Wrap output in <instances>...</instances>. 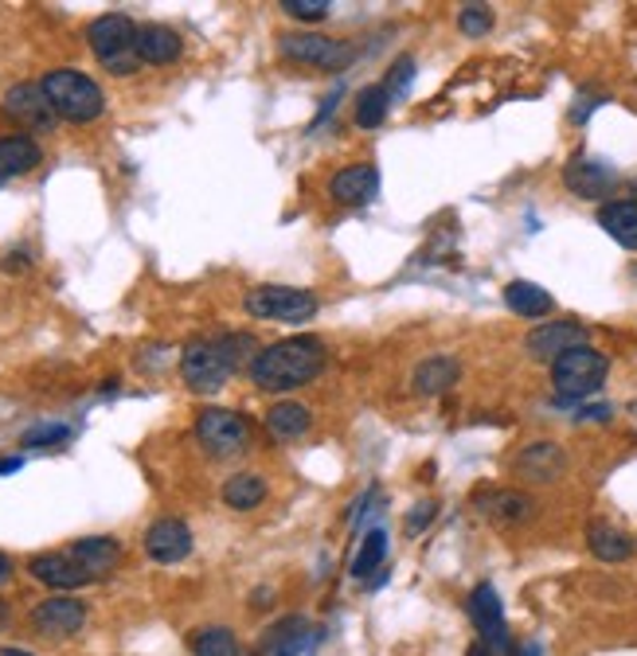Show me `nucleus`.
Returning <instances> with one entry per match:
<instances>
[{"label": "nucleus", "mask_w": 637, "mask_h": 656, "mask_svg": "<svg viewBox=\"0 0 637 656\" xmlns=\"http://www.w3.org/2000/svg\"><path fill=\"white\" fill-rule=\"evenodd\" d=\"M4 609H9V606H4V602H0V621H4Z\"/></svg>", "instance_id": "nucleus-45"}, {"label": "nucleus", "mask_w": 637, "mask_h": 656, "mask_svg": "<svg viewBox=\"0 0 637 656\" xmlns=\"http://www.w3.org/2000/svg\"><path fill=\"white\" fill-rule=\"evenodd\" d=\"M39 86H44L51 110H56L63 122L86 125V122H98V117L106 114L102 86H98L90 75H83V71H71V67L48 71Z\"/></svg>", "instance_id": "nucleus-2"}, {"label": "nucleus", "mask_w": 637, "mask_h": 656, "mask_svg": "<svg viewBox=\"0 0 637 656\" xmlns=\"http://www.w3.org/2000/svg\"><path fill=\"white\" fill-rule=\"evenodd\" d=\"M388 110H391V95L383 90V83L364 86L360 98H356V125H360V129H380V125L388 122Z\"/></svg>", "instance_id": "nucleus-31"}, {"label": "nucleus", "mask_w": 637, "mask_h": 656, "mask_svg": "<svg viewBox=\"0 0 637 656\" xmlns=\"http://www.w3.org/2000/svg\"><path fill=\"white\" fill-rule=\"evenodd\" d=\"M0 656H32V653H24V648H0Z\"/></svg>", "instance_id": "nucleus-44"}, {"label": "nucleus", "mask_w": 637, "mask_h": 656, "mask_svg": "<svg viewBox=\"0 0 637 656\" xmlns=\"http://www.w3.org/2000/svg\"><path fill=\"white\" fill-rule=\"evenodd\" d=\"M610 414H614V407H610V403H595V407H579L575 422H607Z\"/></svg>", "instance_id": "nucleus-37"}, {"label": "nucleus", "mask_w": 637, "mask_h": 656, "mask_svg": "<svg viewBox=\"0 0 637 656\" xmlns=\"http://www.w3.org/2000/svg\"><path fill=\"white\" fill-rule=\"evenodd\" d=\"M599 227L618 247L637 250V200H610L599 208Z\"/></svg>", "instance_id": "nucleus-23"}, {"label": "nucleus", "mask_w": 637, "mask_h": 656, "mask_svg": "<svg viewBox=\"0 0 637 656\" xmlns=\"http://www.w3.org/2000/svg\"><path fill=\"white\" fill-rule=\"evenodd\" d=\"M434 512H438L434 500H422V505L411 508V516H407V535H419L422 528H430V523H434Z\"/></svg>", "instance_id": "nucleus-36"}, {"label": "nucleus", "mask_w": 637, "mask_h": 656, "mask_svg": "<svg viewBox=\"0 0 637 656\" xmlns=\"http://www.w3.org/2000/svg\"><path fill=\"white\" fill-rule=\"evenodd\" d=\"M86 44L98 55L110 75H134L142 67L137 59V24L125 12H106V16L90 20L86 28Z\"/></svg>", "instance_id": "nucleus-3"}, {"label": "nucleus", "mask_w": 637, "mask_h": 656, "mask_svg": "<svg viewBox=\"0 0 637 656\" xmlns=\"http://www.w3.org/2000/svg\"><path fill=\"white\" fill-rule=\"evenodd\" d=\"M305 648H309V621L297 614L278 618L258 638V656H302Z\"/></svg>", "instance_id": "nucleus-18"}, {"label": "nucleus", "mask_w": 637, "mask_h": 656, "mask_svg": "<svg viewBox=\"0 0 637 656\" xmlns=\"http://www.w3.org/2000/svg\"><path fill=\"white\" fill-rule=\"evenodd\" d=\"M71 437V426L68 422H39V426L24 430L20 434V446L24 449H36V446H63Z\"/></svg>", "instance_id": "nucleus-33"}, {"label": "nucleus", "mask_w": 637, "mask_h": 656, "mask_svg": "<svg viewBox=\"0 0 637 656\" xmlns=\"http://www.w3.org/2000/svg\"><path fill=\"white\" fill-rule=\"evenodd\" d=\"M587 547L602 562H626L634 555V540L626 532H618V528H610V523H590Z\"/></svg>", "instance_id": "nucleus-27"}, {"label": "nucleus", "mask_w": 637, "mask_h": 656, "mask_svg": "<svg viewBox=\"0 0 637 656\" xmlns=\"http://www.w3.org/2000/svg\"><path fill=\"white\" fill-rule=\"evenodd\" d=\"M583 344H587V329H583L579 321H552V324L532 329L528 341H524V348H528V356H536V360L555 363L563 352L583 348Z\"/></svg>", "instance_id": "nucleus-12"}, {"label": "nucleus", "mask_w": 637, "mask_h": 656, "mask_svg": "<svg viewBox=\"0 0 637 656\" xmlns=\"http://www.w3.org/2000/svg\"><path fill=\"white\" fill-rule=\"evenodd\" d=\"M4 114L12 117V122L28 125V129H51V125L59 122V114L51 110L48 95H44V86L39 83H16L4 95Z\"/></svg>", "instance_id": "nucleus-13"}, {"label": "nucleus", "mask_w": 637, "mask_h": 656, "mask_svg": "<svg viewBox=\"0 0 637 656\" xmlns=\"http://www.w3.org/2000/svg\"><path fill=\"white\" fill-rule=\"evenodd\" d=\"M563 184H567V191L583 196V200H607L610 191L618 188V172L610 169V164L595 161V157H575L563 169Z\"/></svg>", "instance_id": "nucleus-14"}, {"label": "nucleus", "mask_w": 637, "mask_h": 656, "mask_svg": "<svg viewBox=\"0 0 637 656\" xmlns=\"http://www.w3.org/2000/svg\"><path fill=\"white\" fill-rule=\"evenodd\" d=\"M12 579V559L4 552H0V586H4V582Z\"/></svg>", "instance_id": "nucleus-42"}, {"label": "nucleus", "mask_w": 637, "mask_h": 656, "mask_svg": "<svg viewBox=\"0 0 637 656\" xmlns=\"http://www.w3.org/2000/svg\"><path fill=\"white\" fill-rule=\"evenodd\" d=\"M504 305H509L516 317H528V321H536V317L552 313L555 297L548 294L543 286H536V282H509V286H504Z\"/></svg>", "instance_id": "nucleus-26"}, {"label": "nucleus", "mask_w": 637, "mask_h": 656, "mask_svg": "<svg viewBox=\"0 0 637 656\" xmlns=\"http://www.w3.org/2000/svg\"><path fill=\"white\" fill-rule=\"evenodd\" d=\"M634 191H637V181H634Z\"/></svg>", "instance_id": "nucleus-46"}, {"label": "nucleus", "mask_w": 637, "mask_h": 656, "mask_svg": "<svg viewBox=\"0 0 637 656\" xmlns=\"http://www.w3.org/2000/svg\"><path fill=\"white\" fill-rule=\"evenodd\" d=\"M4 270H12V274L28 270V255H9V258H4Z\"/></svg>", "instance_id": "nucleus-40"}, {"label": "nucleus", "mask_w": 637, "mask_h": 656, "mask_svg": "<svg viewBox=\"0 0 637 656\" xmlns=\"http://www.w3.org/2000/svg\"><path fill=\"white\" fill-rule=\"evenodd\" d=\"M466 656H493L489 653V645H481V641H474V645H469V653Z\"/></svg>", "instance_id": "nucleus-43"}, {"label": "nucleus", "mask_w": 637, "mask_h": 656, "mask_svg": "<svg viewBox=\"0 0 637 656\" xmlns=\"http://www.w3.org/2000/svg\"><path fill=\"white\" fill-rule=\"evenodd\" d=\"M192 532L188 523L176 520V516H164V520H157L145 532V555H149L152 562H161V567H172V562H184L192 555Z\"/></svg>", "instance_id": "nucleus-11"}, {"label": "nucleus", "mask_w": 637, "mask_h": 656, "mask_svg": "<svg viewBox=\"0 0 637 656\" xmlns=\"http://www.w3.org/2000/svg\"><path fill=\"white\" fill-rule=\"evenodd\" d=\"M243 309L258 321H290L302 324L317 313V297L309 289H294V286H258L243 297Z\"/></svg>", "instance_id": "nucleus-8"}, {"label": "nucleus", "mask_w": 637, "mask_h": 656, "mask_svg": "<svg viewBox=\"0 0 637 656\" xmlns=\"http://www.w3.org/2000/svg\"><path fill=\"white\" fill-rule=\"evenodd\" d=\"M181 375L184 383H188L192 391H200V395H211V391H219L223 383L235 375V368H231L228 352H223V344H219V336H211V341H188L181 352Z\"/></svg>", "instance_id": "nucleus-6"}, {"label": "nucleus", "mask_w": 637, "mask_h": 656, "mask_svg": "<svg viewBox=\"0 0 637 656\" xmlns=\"http://www.w3.org/2000/svg\"><path fill=\"white\" fill-rule=\"evenodd\" d=\"M607 371H610V360L599 352V348H590V344L563 352L560 360L552 363V383H555V391H560L555 403L567 407V403L590 399V395L607 383Z\"/></svg>", "instance_id": "nucleus-4"}, {"label": "nucleus", "mask_w": 637, "mask_h": 656, "mask_svg": "<svg viewBox=\"0 0 637 656\" xmlns=\"http://www.w3.org/2000/svg\"><path fill=\"white\" fill-rule=\"evenodd\" d=\"M474 508L486 520L493 523H528L536 516V500L532 496L516 493V488H481V493L474 496Z\"/></svg>", "instance_id": "nucleus-16"}, {"label": "nucleus", "mask_w": 637, "mask_h": 656, "mask_svg": "<svg viewBox=\"0 0 637 656\" xmlns=\"http://www.w3.org/2000/svg\"><path fill=\"white\" fill-rule=\"evenodd\" d=\"M267 500V481L258 473H235L223 481V505L235 508V512H250Z\"/></svg>", "instance_id": "nucleus-28"}, {"label": "nucleus", "mask_w": 637, "mask_h": 656, "mask_svg": "<svg viewBox=\"0 0 637 656\" xmlns=\"http://www.w3.org/2000/svg\"><path fill=\"white\" fill-rule=\"evenodd\" d=\"M86 626V602L71 598V594H51L32 609V629L44 638H75Z\"/></svg>", "instance_id": "nucleus-10"}, {"label": "nucleus", "mask_w": 637, "mask_h": 656, "mask_svg": "<svg viewBox=\"0 0 637 656\" xmlns=\"http://www.w3.org/2000/svg\"><path fill=\"white\" fill-rule=\"evenodd\" d=\"M516 656H543V645L540 641H524V645L516 648Z\"/></svg>", "instance_id": "nucleus-41"}, {"label": "nucleus", "mask_w": 637, "mask_h": 656, "mask_svg": "<svg viewBox=\"0 0 637 656\" xmlns=\"http://www.w3.org/2000/svg\"><path fill=\"white\" fill-rule=\"evenodd\" d=\"M71 555H75L78 567L98 582L122 562V543H118L114 535H86V540L71 543Z\"/></svg>", "instance_id": "nucleus-19"}, {"label": "nucleus", "mask_w": 637, "mask_h": 656, "mask_svg": "<svg viewBox=\"0 0 637 656\" xmlns=\"http://www.w3.org/2000/svg\"><path fill=\"white\" fill-rule=\"evenodd\" d=\"M411 83H415V59L400 55L388 67V78H383V90L391 95V102H403L411 95Z\"/></svg>", "instance_id": "nucleus-32"}, {"label": "nucleus", "mask_w": 637, "mask_h": 656, "mask_svg": "<svg viewBox=\"0 0 637 656\" xmlns=\"http://www.w3.org/2000/svg\"><path fill=\"white\" fill-rule=\"evenodd\" d=\"M278 51H282L290 63L333 71V75H341L344 67H353V59H356L353 44L317 36V32H285V36H278Z\"/></svg>", "instance_id": "nucleus-5"}, {"label": "nucleus", "mask_w": 637, "mask_h": 656, "mask_svg": "<svg viewBox=\"0 0 637 656\" xmlns=\"http://www.w3.org/2000/svg\"><path fill=\"white\" fill-rule=\"evenodd\" d=\"M184 55L181 36L169 28V24H142L137 28V59L149 63V67H169Z\"/></svg>", "instance_id": "nucleus-20"}, {"label": "nucleus", "mask_w": 637, "mask_h": 656, "mask_svg": "<svg viewBox=\"0 0 637 656\" xmlns=\"http://www.w3.org/2000/svg\"><path fill=\"white\" fill-rule=\"evenodd\" d=\"M192 656H250L228 626H208L192 633Z\"/></svg>", "instance_id": "nucleus-29"}, {"label": "nucleus", "mask_w": 637, "mask_h": 656, "mask_svg": "<svg viewBox=\"0 0 637 656\" xmlns=\"http://www.w3.org/2000/svg\"><path fill=\"white\" fill-rule=\"evenodd\" d=\"M563 469H567V454L555 442H532L516 457V476L528 485H552L555 476H563Z\"/></svg>", "instance_id": "nucleus-17"}, {"label": "nucleus", "mask_w": 637, "mask_h": 656, "mask_svg": "<svg viewBox=\"0 0 637 656\" xmlns=\"http://www.w3.org/2000/svg\"><path fill=\"white\" fill-rule=\"evenodd\" d=\"M28 574L36 582H44V586L59 590V594H68V590H78V586H90V574L83 571L75 562V555L71 552H48V555H36V559L28 562Z\"/></svg>", "instance_id": "nucleus-15"}, {"label": "nucleus", "mask_w": 637, "mask_h": 656, "mask_svg": "<svg viewBox=\"0 0 637 656\" xmlns=\"http://www.w3.org/2000/svg\"><path fill=\"white\" fill-rule=\"evenodd\" d=\"M595 106H602V98H579V102L571 106V122H575V125H583L590 114H595Z\"/></svg>", "instance_id": "nucleus-38"}, {"label": "nucleus", "mask_w": 637, "mask_h": 656, "mask_svg": "<svg viewBox=\"0 0 637 656\" xmlns=\"http://www.w3.org/2000/svg\"><path fill=\"white\" fill-rule=\"evenodd\" d=\"M282 12H290L294 20H305V24H317L333 9H329V0H282Z\"/></svg>", "instance_id": "nucleus-35"}, {"label": "nucleus", "mask_w": 637, "mask_h": 656, "mask_svg": "<svg viewBox=\"0 0 637 656\" xmlns=\"http://www.w3.org/2000/svg\"><path fill=\"white\" fill-rule=\"evenodd\" d=\"M0 184H4V181H0Z\"/></svg>", "instance_id": "nucleus-47"}, {"label": "nucleus", "mask_w": 637, "mask_h": 656, "mask_svg": "<svg viewBox=\"0 0 637 656\" xmlns=\"http://www.w3.org/2000/svg\"><path fill=\"white\" fill-rule=\"evenodd\" d=\"M469 621H474V629H477V641L489 645L493 656L513 653V638H509V626H504L501 594H497L493 582L474 586V594H469Z\"/></svg>", "instance_id": "nucleus-9"}, {"label": "nucleus", "mask_w": 637, "mask_h": 656, "mask_svg": "<svg viewBox=\"0 0 637 656\" xmlns=\"http://www.w3.org/2000/svg\"><path fill=\"white\" fill-rule=\"evenodd\" d=\"M324 344L314 336H290L255 356L250 363V380L258 391H297L305 383H314L324 371Z\"/></svg>", "instance_id": "nucleus-1"}, {"label": "nucleus", "mask_w": 637, "mask_h": 656, "mask_svg": "<svg viewBox=\"0 0 637 656\" xmlns=\"http://www.w3.org/2000/svg\"><path fill=\"white\" fill-rule=\"evenodd\" d=\"M196 437L211 457H235L247 449L250 442V422L247 414L228 407H204L196 414Z\"/></svg>", "instance_id": "nucleus-7"}, {"label": "nucleus", "mask_w": 637, "mask_h": 656, "mask_svg": "<svg viewBox=\"0 0 637 656\" xmlns=\"http://www.w3.org/2000/svg\"><path fill=\"white\" fill-rule=\"evenodd\" d=\"M376 188H380V176H376V169H371V164H348V169L336 172L333 184H329L333 200H341V203L371 200V196H376Z\"/></svg>", "instance_id": "nucleus-21"}, {"label": "nucleus", "mask_w": 637, "mask_h": 656, "mask_svg": "<svg viewBox=\"0 0 637 656\" xmlns=\"http://www.w3.org/2000/svg\"><path fill=\"white\" fill-rule=\"evenodd\" d=\"M309 426H314V410L302 407V403L285 399L267 410V430H270V437H278V442H294V437L309 434Z\"/></svg>", "instance_id": "nucleus-25"}, {"label": "nucleus", "mask_w": 637, "mask_h": 656, "mask_svg": "<svg viewBox=\"0 0 637 656\" xmlns=\"http://www.w3.org/2000/svg\"><path fill=\"white\" fill-rule=\"evenodd\" d=\"M383 559H388V532H383V528H376V532L364 535L360 552H356V559H353V567H348V574H353V579L364 586L371 574L383 571Z\"/></svg>", "instance_id": "nucleus-30"}, {"label": "nucleus", "mask_w": 637, "mask_h": 656, "mask_svg": "<svg viewBox=\"0 0 637 656\" xmlns=\"http://www.w3.org/2000/svg\"><path fill=\"white\" fill-rule=\"evenodd\" d=\"M24 469V457H0V476H9V473H20Z\"/></svg>", "instance_id": "nucleus-39"}, {"label": "nucleus", "mask_w": 637, "mask_h": 656, "mask_svg": "<svg viewBox=\"0 0 637 656\" xmlns=\"http://www.w3.org/2000/svg\"><path fill=\"white\" fill-rule=\"evenodd\" d=\"M457 28H462V36H469V39L489 36V28H493V9H486V4H466V9H457Z\"/></svg>", "instance_id": "nucleus-34"}, {"label": "nucleus", "mask_w": 637, "mask_h": 656, "mask_svg": "<svg viewBox=\"0 0 637 656\" xmlns=\"http://www.w3.org/2000/svg\"><path fill=\"white\" fill-rule=\"evenodd\" d=\"M39 161H44V152H39V145L32 141L28 134H4L0 137V181H9V176H24V172H32Z\"/></svg>", "instance_id": "nucleus-22"}, {"label": "nucleus", "mask_w": 637, "mask_h": 656, "mask_svg": "<svg viewBox=\"0 0 637 656\" xmlns=\"http://www.w3.org/2000/svg\"><path fill=\"white\" fill-rule=\"evenodd\" d=\"M457 375H462V363H457L454 356H430V360H422L419 368H415L411 387L419 391V395H442V391L454 387Z\"/></svg>", "instance_id": "nucleus-24"}]
</instances>
